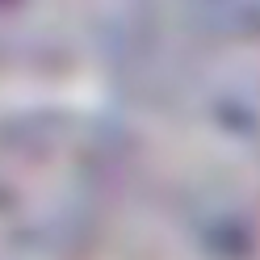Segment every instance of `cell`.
Here are the masks:
<instances>
[{"label": "cell", "instance_id": "1", "mask_svg": "<svg viewBox=\"0 0 260 260\" xmlns=\"http://www.w3.org/2000/svg\"><path fill=\"white\" fill-rule=\"evenodd\" d=\"M118 9L159 55L218 59L260 46V0H118Z\"/></svg>", "mask_w": 260, "mask_h": 260}, {"label": "cell", "instance_id": "2", "mask_svg": "<svg viewBox=\"0 0 260 260\" xmlns=\"http://www.w3.org/2000/svg\"><path fill=\"white\" fill-rule=\"evenodd\" d=\"M96 0H0V76L59 68L80 51Z\"/></svg>", "mask_w": 260, "mask_h": 260}]
</instances>
